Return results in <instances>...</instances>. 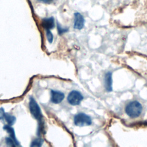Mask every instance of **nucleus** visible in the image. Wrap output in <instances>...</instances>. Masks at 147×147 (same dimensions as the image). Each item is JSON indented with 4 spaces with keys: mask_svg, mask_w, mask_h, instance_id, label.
<instances>
[{
    "mask_svg": "<svg viewBox=\"0 0 147 147\" xmlns=\"http://www.w3.org/2000/svg\"><path fill=\"white\" fill-rule=\"evenodd\" d=\"M142 106L141 104L137 100L129 102L125 107V112L126 114L132 118L139 117L142 113Z\"/></svg>",
    "mask_w": 147,
    "mask_h": 147,
    "instance_id": "nucleus-1",
    "label": "nucleus"
},
{
    "mask_svg": "<svg viewBox=\"0 0 147 147\" xmlns=\"http://www.w3.org/2000/svg\"><path fill=\"white\" fill-rule=\"evenodd\" d=\"M74 123L78 126H84L90 125L92 123L91 117L83 113H79L74 117Z\"/></svg>",
    "mask_w": 147,
    "mask_h": 147,
    "instance_id": "nucleus-2",
    "label": "nucleus"
},
{
    "mask_svg": "<svg viewBox=\"0 0 147 147\" xmlns=\"http://www.w3.org/2000/svg\"><path fill=\"white\" fill-rule=\"evenodd\" d=\"M29 109L32 115L37 120H41L42 118V114L41 113V110L36 102V100L33 98H30L29 101Z\"/></svg>",
    "mask_w": 147,
    "mask_h": 147,
    "instance_id": "nucleus-3",
    "label": "nucleus"
},
{
    "mask_svg": "<svg viewBox=\"0 0 147 147\" xmlns=\"http://www.w3.org/2000/svg\"><path fill=\"white\" fill-rule=\"evenodd\" d=\"M83 99V95L79 91L75 90L71 91L67 96V100L68 103L74 106L79 105Z\"/></svg>",
    "mask_w": 147,
    "mask_h": 147,
    "instance_id": "nucleus-4",
    "label": "nucleus"
},
{
    "mask_svg": "<svg viewBox=\"0 0 147 147\" xmlns=\"http://www.w3.org/2000/svg\"><path fill=\"white\" fill-rule=\"evenodd\" d=\"M84 19L83 16L78 12L74 13V28L76 29L80 30L84 27Z\"/></svg>",
    "mask_w": 147,
    "mask_h": 147,
    "instance_id": "nucleus-5",
    "label": "nucleus"
},
{
    "mask_svg": "<svg viewBox=\"0 0 147 147\" xmlns=\"http://www.w3.org/2000/svg\"><path fill=\"white\" fill-rule=\"evenodd\" d=\"M64 98V94L63 92L60 91H54V90L51 91V99L52 102L57 104L60 103L63 100Z\"/></svg>",
    "mask_w": 147,
    "mask_h": 147,
    "instance_id": "nucleus-6",
    "label": "nucleus"
},
{
    "mask_svg": "<svg viewBox=\"0 0 147 147\" xmlns=\"http://www.w3.org/2000/svg\"><path fill=\"white\" fill-rule=\"evenodd\" d=\"M105 89L107 92H111L113 90L112 87V73L108 72L105 74Z\"/></svg>",
    "mask_w": 147,
    "mask_h": 147,
    "instance_id": "nucleus-7",
    "label": "nucleus"
},
{
    "mask_svg": "<svg viewBox=\"0 0 147 147\" xmlns=\"http://www.w3.org/2000/svg\"><path fill=\"white\" fill-rule=\"evenodd\" d=\"M42 25L46 30H51L55 26V20L53 17L45 18L42 20Z\"/></svg>",
    "mask_w": 147,
    "mask_h": 147,
    "instance_id": "nucleus-8",
    "label": "nucleus"
},
{
    "mask_svg": "<svg viewBox=\"0 0 147 147\" xmlns=\"http://www.w3.org/2000/svg\"><path fill=\"white\" fill-rule=\"evenodd\" d=\"M3 129H4V130H5L8 133V134L10 135V137H11L13 139H14V140H15V141H16L17 142L19 143V142L17 141V139H16V138L14 130L13 128L12 127H11V126H10V125H5V126H4V127H3Z\"/></svg>",
    "mask_w": 147,
    "mask_h": 147,
    "instance_id": "nucleus-9",
    "label": "nucleus"
},
{
    "mask_svg": "<svg viewBox=\"0 0 147 147\" xmlns=\"http://www.w3.org/2000/svg\"><path fill=\"white\" fill-rule=\"evenodd\" d=\"M4 118L5 119V120H6V122L8 123V125H9L10 126L13 125L15 123L16 120L15 117L8 114V113L5 114Z\"/></svg>",
    "mask_w": 147,
    "mask_h": 147,
    "instance_id": "nucleus-10",
    "label": "nucleus"
},
{
    "mask_svg": "<svg viewBox=\"0 0 147 147\" xmlns=\"http://www.w3.org/2000/svg\"><path fill=\"white\" fill-rule=\"evenodd\" d=\"M6 143L7 145L9 146H16L17 145H19V143L17 142L16 141H15V140L14 139H13L11 137H6Z\"/></svg>",
    "mask_w": 147,
    "mask_h": 147,
    "instance_id": "nucleus-11",
    "label": "nucleus"
},
{
    "mask_svg": "<svg viewBox=\"0 0 147 147\" xmlns=\"http://www.w3.org/2000/svg\"><path fill=\"white\" fill-rule=\"evenodd\" d=\"M43 141L40 138H37L32 141L30 146H40L42 145Z\"/></svg>",
    "mask_w": 147,
    "mask_h": 147,
    "instance_id": "nucleus-12",
    "label": "nucleus"
},
{
    "mask_svg": "<svg viewBox=\"0 0 147 147\" xmlns=\"http://www.w3.org/2000/svg\"><path fill=\"white\" fill-rule=\"evenodd\" d=\"M57 30H58V33L61 35L64 33H66L68 32V28H62L59 24H57Z\"/></svg>",
    "mask_w": 147,
    "mask_h": 147,
    "instance_id": "nucleus-13",
    "label": "nucleus"
},
{
    "mask_svg": "<svg viewBox=\"0 0 147 147\" xmlns=\"http://www.w3.org/2000/svg\"><path fill=\"white\" fill-rule=\"evenodd\" d=\"M46 36H47V38L48 41L51 43L53 41V36L52 34V33H51V32L50 31V30H46Z\"/></svg>",
    "mask_w": 147,
    "mask_h": 147,
    "instance_id": "nucleus-14",
    "label": "nucleus"
},
{
    "mask_svg": "<svg viewBox=\"0 0 147 147\" xmlns=\"http://www.w3.org/2000/svg\"><path fill=\"white\" fill-rule=\"evenodd\" d=\"M5 111L3 108L0 109V119H3L5 117Z\"/></svg>",
    "mask_w": 147,
    "mask_h": 147,
    "instance_id": "nucleus-15",
    "label": "nucleus"
},
{
    "mask_svg": "<svg viewBox=\"0 0 147 147\" xmlns=\"http://www.w3.org/2000/svg\"><path fill=\"white\" fill-rule=\"evenodd\" d=\"M38 1L42 2V3H52L54 0H37Z\"/></svg>",
    "mask_w": 147,
    "mask_h": 147,
    "instance_id": "nucleus-16",
    "label": "nucleus"
}]
</instances>
